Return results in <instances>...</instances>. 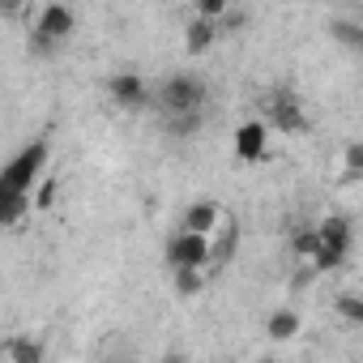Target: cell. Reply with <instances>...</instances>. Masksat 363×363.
I'll use <instances>...</instances> for the list:
<instances>
[{"mask_svg": "<svg viewBox=\"0 0 363 363\" xmlns=\"http://www.w3.org/2000/svg\"><path fill=\"white\" fill-rule=\"evenodd\" d=\"M206 99H210L206 82H197V77H189V73H175V77L162 82V90H158V107H162V116L206 111Z\"/></svg>", "mask_w": 363, "mask_h": 363, "instance_id": "obj_1", "label": "cell"}, {"mask_svg": "<svg viewBox=\"0 0 363 363\" xmlns=\"http://www.w3.org/2000/svg\"><path fill=\"white\" fill-rule=\"evenodd\" d=\"M43 167H48V141L39 137L5 167V175H0V193H35V179H39Z\"/></svg>", "mask_w": 363, "mask_h": 363, "instance_id": "obj_2", "label": "cell"}, {"mask_svg": "<svg viewBox=\"0 0 363 363\" xmlns=\"http://www.w3.org/2000/svg\"><path fill=\"white\" fill-rule=\"evenodd\" d=\"M73 26H77L73 9H65V5H43V9H39V22H35L30 52H39V56H52L60 43H69Z\"/></svg>", "mask_w": 363, "mask_h": 363, "instance_id": "obj_3", "label": "cell"}, {"mask_svg": "<svg viewBox=\"0 0 363 363\" xmlns=\"http://www.w3.org/2000/svg\"><path fill=\"white\" fill-rule=\"evenodd\" d=\"M210 252H214V248H210V235H193V231H184V227L167 240V265H171V269H206Z\"/></svg>", "mask_w": 363, "mask_h": 363, "instance_id": "obj_4", "label": "cell"}, {"mask_svg": "<svg viewBox=\"0 0 363 363\" xmlns=\"http://www.w3.org/2000/svg\"><path fill=\"white\" fill-rule=\"evenodd\" d=\"M261 107H265V116H269V124L278 133H303L308 128V116H303V107H299V99L291 90H269Z\"/></svg>", "mask_w": 363, "mask_h": 363, "instance_id": "obj_5", "label": "cell"}, {"mask_svg": "<svg viewBox=\"0 0 363 363\" xmlns=\"http://www.w3.org/2000/svg\"><path fill=\"white\" fill-rule=\"evenodd\" d=\"M269 150V124L265 120H248L235 128V158L240 162H261Z\"/></svg>", "mask_w": 363, "mask_h": 363, "instance_id": "obj_6", "label": "cell"}, {"mask_svg": "<svg viewBox=\"0 0 363 363\" xmlns=\"http://www.w3.org/2000/svg\"><path fill=\"white\" fill-rule=\"evenodd\" d=\"M107 94H111L116 107H124V111L150 107V90H145V82H141L137 73H116V77L107 82Z\"/></svg>", "mask_w": 363, "mask_h": 363, "instance_id": "obj_7", "label": "cell"}, {"mask_svg": "<svg viewBox=\"0 0 363 363\" xmlns=\"http://www.w3.org/2000/svg\"><path fill=\"white\" fill-rule=\"evenodd\" d=\"M316 231H320V244H325L329 252H337V257H346V252H350V235H354V231H350V218L329 214Z\"/></svg>", "mask_w": 363, "mask_h": 363, "instance_id": "obj_8", "label": "cell"}, {"mask_svg": "<svg viewBox=\"0 0 363 363\" xmlns=\"http://www.w3.org/2000/svg\"><path fill=\"white\" fill-rule=\"evenodd\" d=\"M184 35H189V39H184V48H189V56H201V52H210V48H214V39H218L223 30H218V22H206V18H193Z\"/></svg>", "mask_w": 363, "mask_h": 363, "instance_id": "obj_9", "label": "cell"}, {"mask_svg": "<svg viewBox=\"0 0 363 363\" xmlns=\"http://www.w3.org/2000/svg\"><path fill=\"white\" fill-rule=\"evenodd\" d=\"M214 223H218V206L214 201H193L184 210V231H193V235H210Z\"/></svg>", "mask_w": 363, "mask_h": 363, "instance_id": "obj_10", "label": "cell"}, {"mask_svg": "<svg viewBox=\"0 0 363 363\" xmlns=\"http://www.w3.org/2000/svg\"><path fill=\"white\" fill-rule=\"evenodd\" d=\"M299 329H303V320H299L295 312H286V308H282V312H274V316L265 320V333H269V342H291Z\"/></svg>", "mask_w": 363, "mask_h": 363, "instance_id": "obj_11", "label": "cell"}, {"mask_svg": "<svg viewBox=\"0 0 363 363\" xmlns=\"http://www.w3.org/2000/svg\"><path fill=\"white\" fill-rule=\"evenodd\" d=\"M5 354H9V363H43V346L35 337H9Z\"/></svg>", "mask_w": 363, "mask_h": 363, "instance_id": "obj_12", "label": "cell"}, {"mask_svg": "<svg viewBox=\"0 0 363 363\" xmlns=\"http://www.w3.org/2000/svg\"><path fill=\"white\" fill-rule=\"evenodd\" d=\"M30 206H35V193H0V218H5L9 227H13Z\"/></svg>", "mask_w": 363, "mask_h": 363, "instance_id": "obj_13", "label": "cell"}, {"mask_svg": "<svg viewBox=\"0 0 363 363\" xmlns=\"http://www.w3.org/2000/svg\"><path fill=\"white\" fill-rule=\"evenodd\" d=\"M162 124H167V133H171V137H193V133H201V124H206V111H189V116H162Z\"/></svg>", "mask_w": 363, "mask_h": 363, "instance_id": "obj_14", "label": "cell"}, {"mask_svg": "<svg viewBox=\"0 0 363 363\" xmlns=\"http://www.w3.org/2000/svg\"><path fill=\"white\" fill-rule=\"evenodd\" d=\"M171 282H175V295H184V299H193V295L206 291V274L201 269H175Z\"/></svg>", "mask_w": 363, "mask_h": 363, "instance_id": "obj_15", "label": "cell"}, {"mask_svg": "<svg viewBox=\"0 0 363 363\" xmlns=\"http://www.w3.org/2000/svg\"><path fill=\"white\" fill-rule=\"evenodd\" d=\"M329 35H333L337 43H346V48H354V52H363V26H359V22H346V18H333V22H329Z\"/></svg>", "mask_w": 363, "mask_h": 363, "instance_id": "obj_16", "label": "cell"}, {"mask_svg": "<svg viewBox=\"0 0 363 363\" xmlns=\"http://www.w3.org/2000/svg\"><path fill=\"white\" fill-rule=\"evenodd\" d=\"M291 248H295L299 257H308V261H316V252H320L325 244H320V231H316V227H303V231H295V240H291Z\"/></svg>", "mask_w": 363, "mask_h": 363, "instance_id": "obj_17", "label": "cell"}, {"mask_svg": "<svg viewBox=\"0 0 363 363\" xmlns=\"http://www.w3.org/2000/svg\"><path fill=\"white\" fill-rule=\"evenodd\" d=\"M333 308H337V316H342V320L363 325V295H337V299H333Z\"/></svg>", "mask_w": 363, "mask_h": 363, "instance_id": "obj_18", "label": "cell"}, {"mask_svg": "<svg viewBox=\"0 0 363 363\" xmlns=\"http://www.w3.org/2000/svg\"><path fill=\"white\" fill-rule=\"evenodd\" d=\"M342 171L346 175H363V141H350L342 150Z\"/></svg>", "mask_w": 363, "mask_h": 363, "instance_id": "obj_19", "label": "cell"}, {"mask_svg": "<svg viewBox=\"0 0 363 363\" xmlns=\"http://www.w3.org/2000/svg\"><path fill=\"white\" fill-rule=\"evenodd\" d=\"M197 18H206V22H223V18H227V5H223V0H201V5H197Z\"/></svg>", "mask_w": 363, "mask_h": 363, "instance_id": "obj_20", "label": "cell"}, {"mask_svg": "<svg viewBox=\"0 0 363 363\" xmlns=\"http://www.w3.org/2000/svg\"><path fill=\"white\" fill-rule=\"evenodd\" d=\"M52 201H56V179H48V184L35 193V210H52Z\"/></svg>", "mask_w": 363, "mask_h": 363, "instance_id": "obj_21", "label": "cell"}, {"mask_svg": "<svg viewBox=\"0 0 363 363\" xmlns=\"http://www.w3.org/2000/svg\"><path fill=\"white\" fill-rule=\"evenodd\" d=\"M235 26H244V13H235V9H227V18L218 22V30H235Z\"/></svg>", "mask_w": 363, "mask_h": 363, "instance_id": "obj_22", "label": "cell"}, {"mask_svg": "<svg viewBox=\"0 0 363 363\" xmlns=\"http://www.w3.org/2000/svg\"><path fill=\"white\" fill-rule=\"evenodd\" d=\"M162 363H189V354H184V350H167Z\"/></svg>", "mask_w": 363, "mask_h": 363, "instance_id": "obj_23", "label": "cell"}, {"mask_svg": "<svg viewBox=\"0 0 363 363\" xmlns=\"http://www.w3.org/2000/svg\"><path fill=\"white\" fill-rule=\"evenodd\" d=\"M257 363H274V359H257Z\"/></svg>", "mask_w": 363, "mask_h": 363, "instance_id": "obj_24", "label": "cell"}]
</instances>
